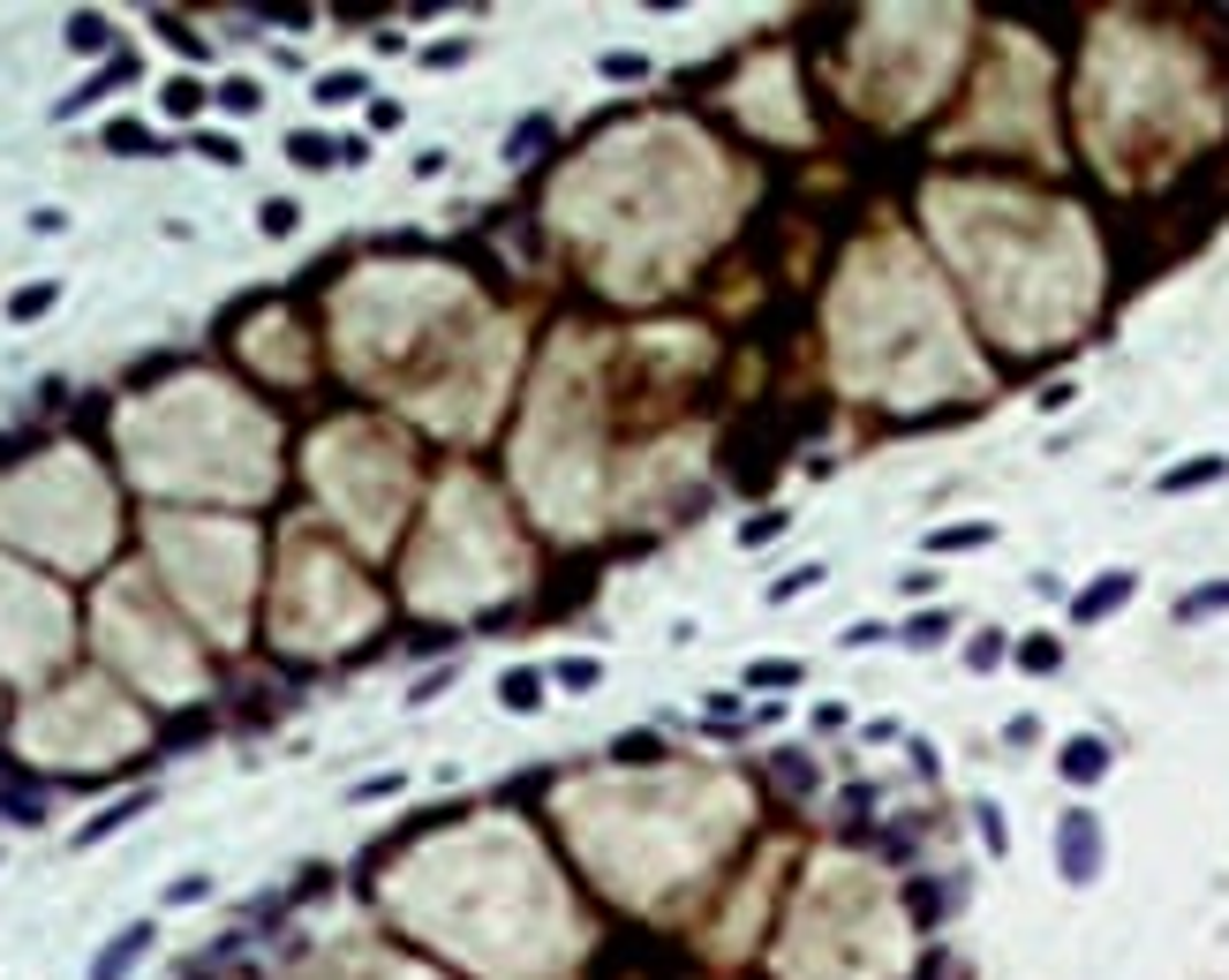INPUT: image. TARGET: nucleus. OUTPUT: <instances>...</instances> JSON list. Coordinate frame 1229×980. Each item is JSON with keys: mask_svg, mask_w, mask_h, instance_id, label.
<instances>
[{"mask_svg": "<svg viewBox=\"0 0 1229 980\" xmlns=\"http://www.w3.org/2000/svg\"><path fill=\"white\" fill-rule=\"evenodd\" d=\"M1057 875L1071 891H1086L1102 875V822L1086 808H1063V822H1057Z\"/></svg>", "mask_w": 1229, "mask_h": 980, "instance_id": "obj_1", "label": "nucleus"}, {"mask_svg": "<svg viewBox=\"0 0 1229 980\" xmlns=\"http://www.w3.org/2000/svg\"><path fill=\"white\" fill-rule=\"evenodd\" d=\"M1139 597V573H1124V566H1109L1102 581H1086L1079 597H1071V626H1102L1109 611H1124V603Z\"/></svg>", "mask_w": 1229, "mask_h": 980, "instance_id": "obj_2", "label": "nucleus"}, {"mask_svg": "<svg viewBox=\"0 0 1229 980\" xmlns=\"http://www.w3.org/2000/svg\"><path fill=\"white\" fill-rule=\"evenodd\" d=\"M151 942H159V928H151V920H128L122 936H114L106 950H98V958H91V973H84V980H128L136 966H144V958H151Z\"/></svg>", "mask_w": 1229, "mask_h": 980, "instance_id": "obj_3", "label": "nucleus"}, {"mask_svg": "<svg viewBox=\"0 0 1229 980\" xmlns=\"http://www.w3.org/2000/svg\"><path fill=\"white\" fill-rule=\"evenodd\" d=\"M1057 769L1071 777V784H1102V777H1109V747L1094 739V731H1079V739H1063Z\"/></svg>", "mask_w": 1229, "mask_h": 980, "instance_id": "obj_4", "label": "nucleus"}, {"mask_svg": "<svg viewBox=\"0 0 1229 980\" xmlns=\"http://www.w3.org/2000/svg\"><path fill=\"white\" fill-rule=\"evenodd\" d=\"M1229 475V461L1222 453H1199V461H1177V468H1162L1154 475V491H1162V498H1177V491H1207V483H1222Z\"/></svg>", "mask_w": 1229, "mask_h": 980, "instance_id": "obj_5", "label": "nucleus"}, {"mask_svg": "<svg viewBox=\"0 0 1229 980\" xmlns=\"http://www.w3.org/2000/svg\"><path fill=\"white\" fill-rule=\"evenodd\" d=\"M128 76H136V61H128V53H114V61H106V69H98V76H91L84 91H69V98H61V106H53V114H61V122H69V114H84L91 98H106V91H122Z\"/></svg>", "mask_w": 1229, "mask_h": 980, "instance_id": "obj_6", "label": "nucleus"}, {"mask_svg": "<svg viewBox=\"0 0 1229 980\" xmlns=\"http://www.w3.org/2000/svg\"><path fill=\"white\" fill-rule=\"evenodd\" d=\"M144 808H151V792H122V800H114L106 814H91L84 830H76V853H84V845H98V837H114V830H128V822H136Z\"/></svg>", "mask_w": 1229, "mask_h": 980, "instance_id": "obj_7", "label": "nucleus"}, {"mask_svg": "<svg viewBox=\"0 0 1229 980\" xmlns=\"http://www.w3.org/2000/svg\"><path fill=\"white\" fill-rule=\"evenodd\" d=\"M498 702L521 709V717H536V709H544V672H506V679H498Z\"/></svg>", "mask_w": 1229, "mask_h": 980, "instance_id": "obj_8", "label": "nucleus"}, {"mask_svg": "<svg viewBox=\"0 0 1229 980\" xmlns=\"http://www.w3.org/2000/svg\"><path fill=\"white\" fill-rule=\"evenodd\" d=\"M800 679H807L800 656H755L747 664V686H800Z\"/></svg>", "mask_w": 1229, "mask_h": 980, "instance_id": "obj_9", "label": "nucleus"}, {"mask_svg": "<svg viewBox=\"0 0 1229 980\" xmlns=\"http://www.w3.org/2000/svg\"><path fill=\"white\" fill-rule=\"evenodd\" d=\"M980 544H996L988 520H958V528H935L928 536V551H980Z\"/></svg>", "mask_w": 1229, "mask_h": 980, "instance_id": "obj_10", "label": "nucleus"}, {"mask_svg": "<svg viewBox=\"0 0 1229 980\" xmlns=\"http://www.w3.org/2000/svg\"><path fill=\"white\" fill-rule=\"evenodd\" d=\"M287 159H295V167H333L339 144L333 136H317V128H295V136H287Z\"/></svg>", "mask_w": 1229, "mask_h": 980, "instance_id": "obj_11", "label": "nucleus"}, {"mask_svg": "<svg viewBox=\"0 0 1229 980\" xmlns=\"http://www.w3.org/2000/svg\"><path fill=\"white\" fill-rule=\"evenodd\" d=\"M1207 611H1229V581H1207V589H1191V597H1177V626H1199Z\"/></svg>", "mask_w": 1229, "mask_h": 980, "instance_id": "obj_12", "label": "nucleus"}, {"mask_svg": "<svg viewBox=\"0 0 1229 980\" xmlns=\"http://www.w3.org/2000/svg\"><path fill=\"white\" fill-rule=\"evenodd\" d=\"M106 151H122V159H144V151H167V144H159V136H151L144 122H114V128H106Z\"/></svg>", "mask_w": 1229, "mask_h": 980, "instance_id": "obj_13", "label": "nucleus"}, {"mask_svg": "<svg viewBox=\"0 0 1229 980\" xmlns=\"http://www.w3.org/2000/svg\"><path fill=\"white\" fill-rule=\"evenodd\" d=\"M53 302H61V287H53V280H39V287H15V295H8V317H15V325H31V317H45Z\"/></svg>", "mask_w": 1229, "mask_h": 980, "instance_id": "obj_14", "label": "nucleus"}, {"mask_svg": "<svg viewBox=\"0 0 1229 980\" xmlns=\"http://www.w3.org/2000/svg\"><path fill=\"white\" fill-rule=\"evenodd\" d=\"M905 649H943L950 641V611H921V619H905Z\"/></svg>", "mask_w": 1229, "mask_h": 980, "instance_id": "obj_15", "label": "nucleus"}, {"mask_svg": "<svg viewBox=\"0 0 1229 980\" xmlns=\"http://www.w3.org/2000/svg\"><path fill=\"white\" fill-rule=\"evenodd\" d=\"M317 106H347V98H363V69H333V76H317Z\"/></svg>", "mask_w": 1229, "mask_h": 980, "instance_id": "obj_16", "label": "nucleus"}, {"mask_svg": "<svg viewBox=\"0 0 1229 980\" xmlns=\"http://www.w3.org/2000/svg\"><path fill=\"white\" fill-rule=\"evenodd\" d=\"M69 45H76V53H106V45H114L106 15H69Z\"/></svg>", "mask_w": 1229, "mask_h": 980, "instance_id": "obj_17", "label": "nucleus"}, {"mask_svg": "<svg viewBox=\"0 0 1229 980\" xmlns=\"http://www.w3.org/2000/svg\"><path fill=\"white\" fill-rule=\"evenodd\" d=\"M544 136H552V122H544V114H536V122H521V128L506 136V159H513V167H521V159H536V151H544Z\"/></svg>", "mask_w": 1229, "mask_h": 980, "instance_id": "obj_18", "label": "nucleus"}, {"mask_svg": "<svg viewBox=\"0 0 1229 980\" xmlns=\"http://www.w3.org/2000/svg\"><path fill=\"white\" fill-rule=\"evenodd\" d=\"M552 679H558V686H566V694H589V686H596V679H603V664H596V656H566V664H558V672H552Z\"/></svg>", "mask_w": 1229, "mask_h": 980, "instance_id": "obj_19", "label": "nucleus"}, {"mask_svg": "<svg viewBox=\"0 0 1229 980\" xmlns=\"http://www.w3.org/2000/svg\"><path fill=\"white\" fill-rule=\"evenodd\" d=\"M1018 664H1026V672H1057V664H1063L1057 634H1033V641H1018Z\"/></svg>", "mask_w": 1229, "mask_h": 980, "instance_id": "obj_20", "label": "nucleus"}, {"mask_svg": "<svg viewBox=\"0 0 1229 980\" xmlns=\"http://www.w3.org/2000/svg\"><path fill=\"white\" fill-rule=\"evenodd\" d=\"M596 69H603V76H619V84H649V53H603Z\"/></svg>", "mask_w": 1229, "mask_h": 980, "instance_id": "obj_21", "label": "nucleus"}, {"mask_svg": "<svg viewBox=\"0 0 1229 980\" xmlns=\"http://www.w3.org/2000/svg\"><path fill=\"white\" fill-rule=\"evenodd\" d=\"M256 226H264V234H295V226H302V212H295V197H272V204H264V212H256Z\"/></svg>", "mask_w": 1229, "mask_h": 980, "instance_id": "obj_22", "label": "nucleus"}, {"mask_svg": "<svg viewBox=\"0 0 1229 980\" xmlns=\"http://www.w3.org/2000/svg\"><path fill=\"white\" fill-rule=\"evenodd\" d=\"M777 784H792V792H815V762H807V755H777Z\"/></svg>", "mask_w": 1229, "mask_h": 980, "instance_id": "obj_23", "label": "nucleus"}, {"mask_svg": "<svg viewBox=\"0 0 1229 980\" xmlns=\"http://www.w3.org/2000/svg\"><path fill=\"white\" fill-rule=\"evenodd\" d=\"M974 822H980V845H988V853H1011V830H1004V814L988 808V800L974 808Z\"/></svg>", "mask_w": 1229, "mask_h": 980, "instance_id": "obj_24", "label": "nucleus"}, {"mask_svg": "<svg viewBox=\"0 0 1229 980\" xmlns=\"http://www.w3.org/2000/svg\"><path fill=\"white\" fill-rule=\"evenodd\" d=\"M197 151H204L212 167H242V144H234V136H219V128H204V136H197Z\"/></svg>", "mask_w": 1229, "mask_h": 980, "instance_id": "obj_25", "label": "nucleus"}, {"mask_svg": "<svg viewBox=\"0 0 1229 980\" xmlns=\"http://www.w3.org/2000/svg\"><path fill=\"white\" fill-rule=\"evenodd\" d=\"M815 581H822V566H792L785 581H769V603H792L800 589H815Z\"/></svg>", "mask_w": 1229, "mask_h": 980, "instance_id": "obj_26", "label": "nucleus"}, {"mask_svg": "<svg viewBox=\"0 0 1229 980\" xmlns=\"http://www.w3.org/2000/svg\"><path fill=\"white\" fill-rule=\"evenodd\" d=\"M197 106H204V84H197V76H174L167 84V114H197Z\"/></svg>", "mask_w": 1229, "mask_h": 980, "instance_id": "obj_27", "label": "nucleus"}, {"mask_svg": "<svg viewBox=\"0 0 1229 980\" xmlns=\"http://www.w3.org/2000/svg\"><path fill=\"white\" fill-rule=\"evenodd\" d=\"M219 98H227L234 114H256V106H264V91H256L250 76H227V84H219Z\"/></svg>", "mask_w": 1229, "mask_h": 980, "instance_id": "obj_28", "label": "nucleus"}, {"mask_svg": "<svg viewBox=\"0 0 1229 980\" xmlns=\"http://www.w3.org/2000/svg\"><path fill=\"white\" fill-rule=\"evenodd\" d=\"M769 536H785V513H755L747 528H739V544L755 551V544H769Z\"/></svg>", "mask_w": 1229, "mask_h": 980, "instance_id": "obj_29", "label": "nucleus"}, {"mask_svg": "<svg viewBox=\"0 0 1229 980\" xmlns=\"http://www.w3.org/2000/svg\"><path fill=\"white\" fill-rule=\"evenodd\" d=\"M197 897H212V875H181V883H167V905H197Z\"/></svg>", "mask_w": 1229, "mask_h": 980, "instance_id": "obj_30", "label": "nucleus"}, {"mask_svg": "<svg viewBox=\"0 0 1229 980\" xmlns=\"http://www.w3.org/2000/svg\"><path fill=\"white\" fill-rule=\"evenodd\" d=\"M996 656H1004V634H974V649H966V664H974V672H988Z\"/></svg>", "mask_w": 1229, "mask_h": 980, "instance_id": "obj_31", "label": "nucleus"}, {"mask_svg": "<svg viewBox=\"0 0 1229 980\" xmlns=\"http://www.w3.org/2000/svg\"><path fill=\"white\" fill-rule=\"evenodd\" d=\"M445 679H453V672H423V679L408 686V702H416V709H423V702H438V694H445Z\"/></svg>", "mask_w": 1229, "mask_h": 980, "instance_id": "obj_32", "label": "nucleus"}, {"mask_svg": "<svg viewBox=\"0 0 1229 980\" xmlns=\"http://www.w3.org/2000/svg\"><path fill=\"white\" fill-rule=\"evenodd\" d=\"M868 641H883V626H875V619H860V626H845V649H868Z\"/></svg>", "mask_w": 1229, "mask_h": 980, "instance_id": "obj_33", "label": "nucleus"}]
</instances>
